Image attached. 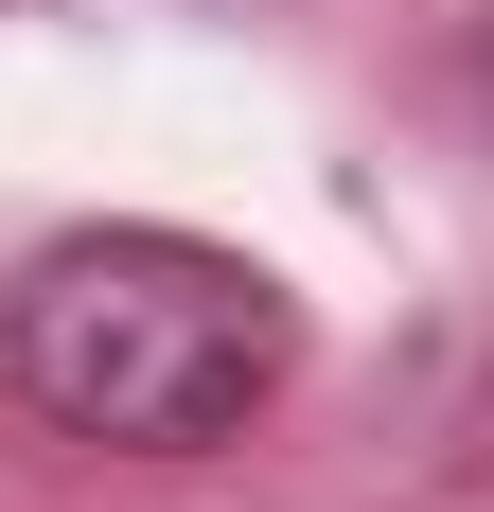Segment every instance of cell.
Returning a JSON list of instances; mask_svg holds the SVG:
<instances>
[{"label": "cell", "mask_w": 494, "mask_h": 512, "mask_svg": "<svg viewBox=\"0 0 494 512\" xmlns=\"http://www.w3.org/2000/svg\"><path fill=\"white\" fill-rule=\"evenodd\" d=\"M300 318L247 248L195 230H53L18 283H0V371L18 407L71 424V442H124V460H195L230 442L265 389H283Z\"/></svg>", "instance_id": "6da1fadb"}]
</instances>
